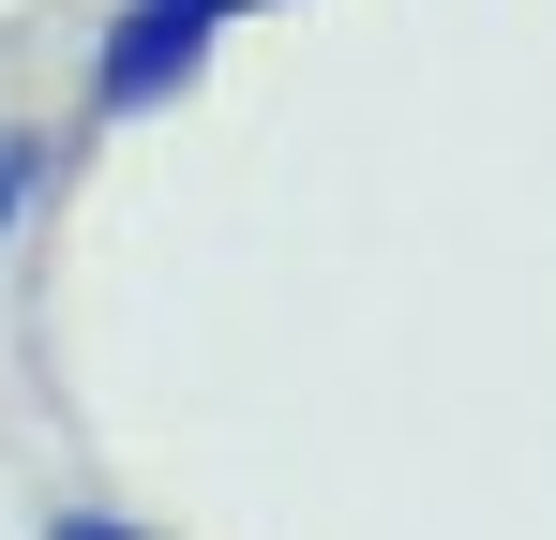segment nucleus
Wrapping results in <instances>:
<instances>
[{"instance_id":"nucleus-1","label":"nucleus","mask_w":556,"mask_h":540,"mask_svg":"<svg viewBox=\"0 0 556 540\" xmlns=\"http://www.w3.org/2000/svg\"><path fill=\"white\" fill-rule=\"evenodd\" d=\"M61 166H76V136H61V120H30V105H0V256L30 241V210L61 195Z\"/></svg>"},{"instance_id":"nucleus-2","label":"nucleus","mask_w":556,"mask_h":540,"mask_svg":"<svg viewBox=\"0 0 556 540\" xmlns=\"http://www.w3.org/2000/svg\"><path fill=\"white\" fill-rule=\"evenodd\" d=\"M46 540H151L136 511H46Z\"/></svg>"},{"instance_id":"nucleus-3","label":"nucleus","mask_w":556,"mask_h":540,"mask_svg":"<svg viewBox=\"0 0 556 540\" xmlns=\"http://www.w3.org/2000/svg\"><path fill=\"white\" fill-rule=\"evenodd\" d=\"M166 15H195V30H211V46H226V30H241V15H286V0H166Z\"/></svg>"}]
</instances>
